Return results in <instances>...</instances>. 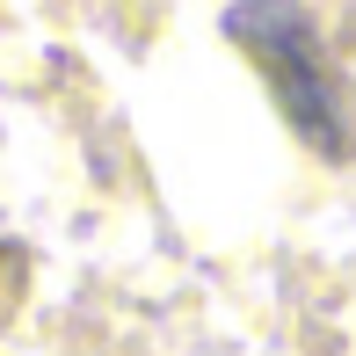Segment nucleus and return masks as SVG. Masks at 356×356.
<instances>
[{
    "label": "nucleus",
    "instance_id": "nucleus-1",
    "mask_svg": "<svg viewBox=\"0 0 356 356\" xmlns=\"http://www.w3.org/2000/svg\"><path fill=\"white\" fill-rule=\"evenodd\" d=\"M233 29L269 58V66H277L298 131L313 138L320 153L342 160V153H349V109H342L334 80L320 73V58H313V22H305V15H269V8H254V15H233Z\"/></svg>",
    "mask_w": 356,
    "mask_h": 356
}]
</instances>
